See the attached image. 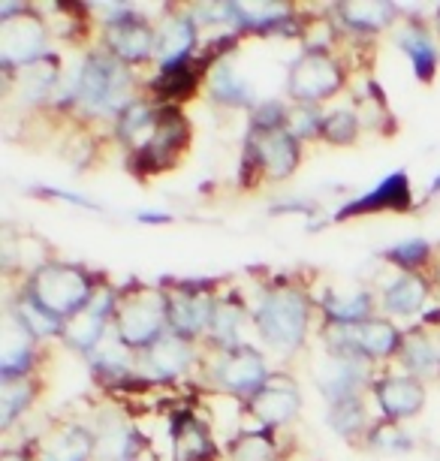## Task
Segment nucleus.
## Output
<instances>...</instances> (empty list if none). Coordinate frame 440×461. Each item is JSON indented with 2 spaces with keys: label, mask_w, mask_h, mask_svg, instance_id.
Here are the masks:
<instances>
[{
  "label": "nucleus",
  "mask_w": 440,
  "mask_h": 461,
  "mask_svg": "<svg viewBox=\"0 0 440 461\" xmlns=\"http://www.w3.org/2000/svg\"><path fill=\"white\" fill-rule=\"evenodd\" d=\"M256 332L274 353H296L308 338L310 326V299L299 286H269L260 293L254 308Z\"/></svg>",
  "instance_id": "1"
},
{
  "label": "nucleus",
  "mask_w": 440,
  "mask_h": 461,
  "mask_svg": "<svg viewBox=\"0 0 440 461\" xmlns=\"http://www.w3.org/2000/svg\"><path fill=\"white\" fill-rule=\"evenodd\" d=\"M136 79L130 67L118 64L109 51H91L82 67V88L76 109L88 118H121L136 100Z\"/></svg>",
  "instance_id": "2"
},
{
  "label": "nucleus",
  "mask_w": 440,
  "mask_h": 461,
  "mask_svg": "<svg viewBox=\"0 0 440 461\" xmlns=\"http://www.w3.org/2000/svg\"><path fill=\"white\" fill-rule=\"evenodd\" d=\"M115 335L130 350H148L169 332V295L157 286H127L118 290Z\"/></svg>",
  "instance_id": "3"
},
{
  "label": "nucleus",
  "mask_w": 440,
  "mask_h": 461,
  "mask_svg": "<svg viewBox=\"0 0 440 461\" xmlns=\"http://www.w3.org/2000/svg\"><path fill=\"white\" fill-rule=\"evenodd\" d=\"M49 314L60 320H73L94 302L100 286L94 284V275L73 263H42L33 268L24 286Z\"/></svg>",
  "instance_id": "4"
},
{
  "label": "nucleus",
  "mask_w": 440,
  "mask_h": 461,
  "mask_svg": "<svg viewBox=\"0 0 440 461\" xmlns=\"http://www.w3.org/2000/svg\"><path fill=\"white\" fill-rule=\"evenodd\" d=\"M401 332L390 320L383 317H368L362 323H326L323 326V341L329 347V353H350L359 356L365 362H381L390 356H399Z\"/></svg>",
  "instance_id": "5"
},
{
  "label": "nucleus",
  "mask_w": 440,
  "mask_h": 461,
  "mask_svg": "<svg viewBox=\"0 0 440 461\" xmlns=\"http://www.w3.org/2000/svg\"><path fill=\"white\" fill-rule=\"evenodd\" d=\"M344 88V64L332 51H301L290 64L287 97L296 106H320Z\"/></svg>",
  "instance_id": "6"
},
{
  "label": "nucleus",
  "mask_w": 440,
  "mask_h": 461,
  "mask_svg": "<svg viewBox=\"0 0 440 461\" xmlns=\"http://www.w3.org/2000/svg\"><path fill=\"white\" fill-rule=\"evenodd\" d=\"M49 58V24L28 4L22 13L0 22V64L6 76Z\"/></svg>",
  "instance_id": "7"
},
{
  "label": "nucleus",
  "mask_w": 440,
  "mask_h": 461,
  "mask_svg": "<svg viewBox=\"0 0 440 461\" xmlns=\"http://www.w3.org/2000/svg\"><path fill=\"white\" fill-rule=\"evenodd\" d=\"M191 142V127H187L184 115L178 106H160L157 115V130H154L151 142L142 151L130 154V169L139 176H157L175 167L181 151Z\"/></svg>",
  "instance_id": "8"
},
{
  "label": "nucleus",
  "mask_w": 440,
  "mask_h": 461,
  "mask_svg": "<svg viewBox=\"0 0 440 461\" xmlns=\"http://www.w3.org/2000/svg\"><path fill=\"white\" fill-rule=\"evenodd\" d=\"M211 380L214 386L223 389L232 398H241V402H250L269 380V368H265V356L254 347L241 344L236 350H227L218 356L211 368Z\"/></svg>",
  "instance_id": "9"
},
{
  "label": "nucleus",
  "mask_w": 440,
  "mask_h": 461,
  "mask_svg": "<svg viewBox=\"0 0 440 461\" xmlns=\"http://www.w3.org/2000/svg\"><path fill=\"white\" fill-rule=\"evenodd\" d=\"M103 40H106L109 55L124 67H139L157 58V28H151V22L142 19L136 6L118 22L106 24Z\"/></svg>",
  "instance_id": "10"
},
{
  "label": "nucleus",
  "mask_w": 440,
  "mask_h": 461,
  "mask_svg": "<svg viewBox=\"0 0 440 461\" xmlns=\"http://www.w3.org/2000/svg\"><path fill=\"white\" fill-rule=\"evenodd\" d=\"M245 151L256 160V167L269 181L290 178L301 160V142L287 130H250Z\"/></svg>",
  "instance_id": "11"
},
{
  "label": "nucleus",
  "mask_w": 440,
  "mask_h": 461,
  "mask_svg": "<svg viewBox=\"0 0 440 461\" xmlns=\"http://www.w3.org/2000/svg\"><path fill=\"white\" fill-rule=\"evenodd\" d=\"M169 295V332L184 338V341H196L200 335H209L211 311H214V295L205 286H172Z\"/></svg>",
  "instance_id": "12"
},
{
  "label": "nucleus",
  "mask_w": 440,
  "mask_h": 461,
  "mask_svg": "<svg viewBox=\"0 0 440 461\" xmlns=\"http://www.w3.org/2000/svg\"><path fill=\"white\" fill-rule=\"evenodd\" d=\"M371 362L350 353H326V359L314 368L317 389L326 395V402H347V398H362V389L371 377Z\"/></svg>",
  "instance_id": "13"
},
{
  "label": "nucleus",
  "mask_w": 440,
  "mask_h": 461,
  "mask_svg": "<svg viewBox=\"0 0 440 461\" xmlns=\"http://www.w3.org/2000/svg\"><path fill=\"white\" fill-rule=\"evenodd\" d=\"M250 413L263 422V429H281L299 420L301 413V395L296 380L287 374H269L265 386L247 402Z\"/></svg>",
  "instance_id": "14"
},
{
  "label": "nucleus",
  "mask_w": 440,
  "mask_h": 461,
  "mask_svg": "<svg viewBox=\"0 0 440 461\" xmlns=\"http://www.w3.org/2000/svg\"><path fill=\"white\" fill-rule=\"evenodd\" d=\"M413 208V194H410V181L404 172H392L390 178H383L374 190H368L365 196H356L353 203H347L341 212H335V221H353V217H365V214H383V212H410Z\"/></svg>",
  "instance_id": "15"
},
{
  "label": "nucleus",
  "mask_w": 440,
  "mask_h": 461,
  "mask_svg": "<svg viewBox=\"0 0 440 461\" xmlns=\"http://www.w3.org/2000/svg\"><path fill=\"white\" fill-rule=\"evenodd\" d=\"M374 398L381 404L383 420L401 422L422 413V407H426V386H422V380L410 377V374H392V377H381L374 383Z\"/></svg>",
  "instance_id": "16"
},
{
  "label": "nucleus",
  "mask_w": 440,
  "mask_h": 461,
  "mask_svg": "<svg viewBox=\"0 0 440 461\" xmlns=\"http://www.w3.org/2000/svg\"><path fill=\"white\" fill-rule=\"evenodd\" d=\"M211 67H214L211 60L202 55H193L191 60H181L175 67H163L148 82V91L154 94V100H157L160 106H178L181 100L193 97L196 85H200L202 76H209Z\"/></svg>",
  "instance_id": "17"
},
{
  "label": "nucleus",
  "mask_w": 440,
  "mask_h": 461,
  "mask_svg": "<svg viewBox=\"0 0 440 461\" xmlns=\"http://www.w3.org/2000/svg\"><path fill=\"white\" fill-rule=\"evenodd\" d=\"M292 6L290 4H232V24L241 31V33H256V37H272V33H296V24H305V22H296L292 19Z\"/></svg>",
  "instance_id": "18"
},
{
  "label": "nucleus",
  "mask_w": 440,
  "mask_h": 461,
  "mask_svg": "<svg viewBox=\"0 0 440 461\" xmlns=\"http://www.w3.org/2000/svg\"><path fill=\"white\" fill-rule=\"evenodd\" d=\"M401 368L417 380H440V332L431 326H417L404 332L399 347Z\"/></svg>",
  "instance_id": "19"
},
{
  "label": "nucleus",
  "mask_w": 440,
  "mask_h": 461,
  "mask_svg": "<svg viewBox=\"0 0 440 461\" xmlns=\"http://www.w3.org/2000/svg\"><path fill=\"white\" fill-rule=\"evenodd\" d=\"M200 24L191 13H169L157 28V69L191 60L200 40Z\"/></svg>",
  "instance_id": "20"
},
{
  "label": "nucleus",
  "mask_w": 440,
  "mask_h": 461,
  "mask_svg": "<svg viewBox=\"0 0 440 461\" xmlns=\"http://www.w3.org/2000/svg\"><path fill=\"white\" fill-rule=\"evenodd\" d=\"M172 461H214L218 443H214L209 425L196 420L191 411L172 416Z\"/></svg>",
  "instance_id": "21"
},
{
  "label": "nucleus",
  "mask_w": 440,
  "mask_h": 461,
  "mask_svg": "<svg viewBox=\"0 0 440 461\" xmlns=\"http://www.w3.org/2000/svg\"><path fill=\"white\" fill-rule=\"evenodd\" d=\"M33 344L37 338L28 332V326L13 311H6L0 329V377H31Z\"/></svg>",
  "instance_id": "22"
},
{
  "label": "nucleus",
  "mask_w": 440,
  "mask_h": 461,
  "mask_svg": "<svg viewBox=\"0 0 440 461\" xmlns=\"http://www.w3.org/2000/svg\"><path fill=\"white\" fill-rule=\"evenodd\" d=\"M142 362L148 365L154 380H175L196 362L193 341H184V338L166 332L148 350H142Z\"/></svg>",
  "instance_id": "23"
},
{
  "label": "nucleus",
  "mask_w": 440,
  "mask_h": 461,
  "mask_svg": "<svg viewBox=\"0 0 440 461\" xmlns=\"http://www.w3.org/2000/svg\"><path fill=\"white\" fill-rule=\"evenodd\" d=\"M320 308L326 314V323H362V320L374 317V295L365 286H350V290H338V286H332V290H326V295L320 299Z\"/></svg>",
  "instance_id": "24"
},
{
  "label": "nucleus",
  "mask_w": 440,
  "mask_h": 461,
  "mask_svg": "<svg viewBox=\"0 0 440 461\" xmlns=\"http://www.w3.org/2000/svg\"><path fill=\"white\" fill-rule=\"evenodd\" d=\"M399 49L408 55L413 76L419 82H431L437 73L440 55H437V42L428 33V28L422 22H408L399 33Z\"/></svg>",
  "instance_id": "25"
},
{
  "label": "nucleus",
  "mask_w": 440,
  "mask_h": 461,
  "mask_svg": "<svg viewBox=\"0 0 440 461\" xmlns=\"http://www.w3.org/2000/svg\"><path fill=\"white\" fill-rule=\"evenodd\" d=\"M60 64L58 58H42L37 64L24 67L15 73V91H19V100L24 106H40V103H49L55 97L58 85H60Z\"/></svg>",
  "instance_id": "26"
},
{
  "label": "nucleus",
  "mask_w": 440,
  "mask_h": 461,
  "mask_svg": "<svg viewBox=\"0 0 440 461\" xmlns=\"http://www.w3.org/2000/svg\"><path fill=\"white\" fill-rule=\"evenodd\" d=\"M428 295H431V281H428V277L401 272L383 290L381 308L386 311V314H392V317H413V314H419V311H422V304L428 302Z\"/></svg>",
  "instance_id": "27"
},
{
  "label": "nucleus",
  "mask_w": 440,
  "mask_h": 461,
  "mask_svg": "<svg viewBox=\"0 0 440 461\" xmlns=\"http://www.w3.org/2000/svg\"><path fill=\"white\" fill-rule=\"evenodd\" d=\"M205 82H209V94H211L214 103H220V106H227V109H250L254 112V106H256L254 91H250L245 76H241L227 58L218 60V64L209 69Z\"/></svg>",
  "instance_id": "28"
},
{
  "label": "nucleus",
  "mask_w": 440,
  "mask_h": 461,
  "mask_svg": "<svg viewBox=\"0 0 440 461\" xmlns=\"http://www.w3.org/2000/svg\"><path fill=\"white\" fill-rule=\"evenodd\" d=\"M401 6L399 4H374V0H365V4H338L335 6V15H338L341 28H347L356 37H368V33L383 31L386 24H392L395 13Z\"/></svg>",
  "instance_id": "29"
},
{
  "label": "nucleus",
  "mask_w": 440,
  "mask_h": 461,
  "mask_svg": "<svg viewBox=\"0 0 440 461\" xmlns=\"http://www.w3.org/2000/svg\"><path fill=\"white\" fill-rule=\"evenodd\" d=\"M97 456V438L85 425H67L64 431L51 434L40 452V461H91Z\"/></svg>",
  "instance_id": "30"
},
{
  "label": "nucleus",
  "mask_w": 440,
  "mask_h": 461,
  "mask_svg": "<svg viewBox=\"0 0 440 461\" xmlns=\"http://www.w3.org/2000/svg\"><path fill=\"white\" fill-rule=\"evenodd\" d=\"M241 326H245V304H241L236 295L214 302L211 323H209V341H211V347H218L220 353L241 347V341H238Z\"/></svg>",
  "instance_id": "31"
},
{
  "label": "nucleus",
  "mask_w": 440,
  "mask_h": 461,
  "mask_svg": "<svg viewBox=\"0 0 440 461\" xmlns=\"http://www.w3.org/2000/svg\"><path fill=\"white\" fill-rule=\"evenodd\" d=\"M10 311L22 320L24 326H28V332L37 338V341L40 338H64V332H67V320L49 314V311L42 308L28 290L19 293V299L10 304Z\"/></svg>",
  "instance_id": "32"
},
{
  "label": "nucleus",
  "mask_w": 440,
  "mask_h": 461,
  "mask_svg": "<svg viewBox=\"0 0 440 461\" xmlns=\"http://www.w3.org/2000/svg\"><path fill=\"white\" fill-rule=\"evenodd\" d=\"M94 438H97V458L100 461H133L142 449L139 434L121 422L100 425V429L94 431Z\"/></svg>",
  "instance_id": "33"
},
{
  "label": "nucleus",
  "mask_w": 440,
  "mask_h": 461,
  "mask_svg": "<svg viewBox=\"0 0 440 461\" xmlns=\"http://www.w3.org/2000/svg\"><path fill=\"white\" fill-rule=\"evenodd\" d=\"M37 398V383L31 377H4L0 383V429H10Z\"/></svg>",
  "instance_id": "34"
},
{
  "label": "nucleus",
  "mask_w": 440,
  "mask_h": 461,
  "mask_svg": "<svg viewBox=\"0 0 440 461\" xmlns=\"http://www.w3.org/2000/svg\"><path fill=\"white\" fill-rule=\"evenodd\" d=\"M281 449L274 440V429H256V431H241L232 440V458L236 461H278Z\"/></svg>",
  "instance_id": "35"
},
{
  "label": "nucleus",
  "mask_w": 440,
  "mask_h": 461,
  "mask_svg": "<svg viewBox=\"0 0 440 461\" xmlns=\"http://www.w3.org/2000/svg\"><path fill=\"white\" fill-rule=\"evenodd\" d=\"M329 425L335 434L341 438H359V434H368V413L362 398H347V402H335L329 404Z\"/></svg>",
  "instance_id": "36"
},
{
  "label": "nucleus",
  "mask_w": 440,
  "mask_h": 461,
  "mask_svg": "<svg viewBox=\"0 0 440 461\" xmlns=\"http://www.w3.org/2000/svg\"><path fill=\"white\" fill-rule=\"evenodd\" d=\"M368 447L381 456H404V452L413 449V438L408 431L399 429V422H390V420H381L377 425H371L368 431Z\"/></svg>",
  "instance_id": "37"
},
{
  "label": "nucleus",
  "mask_w": 440,
  "mask_h": 461,
  "mask_svg": "<svg viewBox=\"0 0 440 461\" xmlns=\"http://www.w3.org/2000/svg\"><path fill=\"white\" fill-rule=\"evenodd\" d=\"M431 254H435V248H431L426 239H408V241H399L395 248L386 250L383 259H390V263L399 266L401 272L419 275V268H426L431 263Z\"/></svg>",
  "instance_id": "38"
},
{
  "label": "nucleus",
  "mask_w": 440,
  "mask_h": 461,
  "mask_svg": "<svg viewBox=\"0 0 440 461\" xmlns=\"http://www.w3.org/2000/svg\"><path fill=\"white\" fill-rule=\"evenodd\" d=\"M362 130V118L353 109H335L326 115L323 121V133L320 139H326L329 145H353L359 139Z\"/></svg>",
  "instance_id": "39"
},
{
  "label": "nucleus",
  "mask_w": 440,
  "mask_h": 461,
  "mask_svg": "<svg viewBox=\"0 0 440 461\" xmlns=\"http://www.w3.org/2000/svg\"><path fill=\"white\" fill-rule=\"evenodd\" d=\"M323 121L320 106H290V118H287V133L299 142H308V139L323 133Z\"/></svg>",
  "instance_id": "40"
},
{
  "label": "nucleus",
  "mask_w": 440,
  "mask_h": 461,
  "mask_svg": "<svg viewBox=\"0 0 440 461\" xmlns=\"http://www.w3.org/2000/svg\"><path fill=\"white\" fill-rule=\"evenodd\" d=\"M290 106L283 100H265L256 103L250 112V130H287Z\"/></svg>",
  "instance_id": "41"
},
{
  "label": "nucleus",
  "mask_w": 440,
  "mask_h": 461,
  "mask_svg": "<svg viewBox=\"0 0 440 461\" xmlns=\"http://www.w3.org/2000/svg\"><path fill=\"white\" fill-rule=\"evenodd\" d=\"M142 223H169L172 217L169 214H157V212H148V214H139Z\"/></svg>",
  "instance_id": "42"
},
{
  "label": "nucleus",
  "mask_w": 440,
  "mask_h": 461,
  "mask_svg": "<svg viewBox=\"0 0 440 461\" xmlns=\"http://www.w3.org/2000/svg\"><path fill=\"white\" fill-rule=\"evenodd\" d=\"M437 194H440V176H435V178H431V185H428V190H426V199L437 196Z\"/></svg>",
  "instance_id": "43"
},
{
  "label": "nucleus",
  "mask_w": 440,
  "mask_h": 461,
  "mask_svg": "<svg viewBox=\"0 0 440 461\" xmlns=\"http://www.w3.org/2000/svg\"><path fill=\"white\" fill-rule=\"evenodd\" d=\"M0 461H33V458H28L24 452H6V456L0 458Z\"/></svg>",
  "instance_id": "44"
},
{
  "label": "nucleus",
  "mask_w": 440,
  "mask_h": 461,
  "mask_svg": "<svg viewBox=\"0 0 440 461\" xmlns=\"http://www.w3.org/2000/svg\"><path fill=\"white\" fill-rule=\"evenodd\" d=\"M435 281L440 284V263H437V272H435Z\"/></svg>",
  "instance_id": "45"
},
{
  "label": "nucleus",
  "mask_w": 440,
  "mask_h": 461,
  "mask_svg": "<svg viewBox=\"0 0 440 461\" xmlns=\"http://www.w3.org/2000/svg\"><path fill=\"white\" fill-rule=\"evenodd\" d=\"M437 31H440V6H437Z\"/></svg>",
  "instance_id": "46"
},
{
  "label": "nucleus",
  "mask_w": 440,
  "mask_h": 461,
  "mask_svg": "<svg viewBox=\"0 0 440 461\" xmlns=\"http://www.w3.org/2000/svg\"><path fill=\"white\" fill-rule=\"evenodd\" d=\"M435 461H440V456H437V458H435Z\"/></svg>",
  "instance_id": "47"
}]
</instances>
